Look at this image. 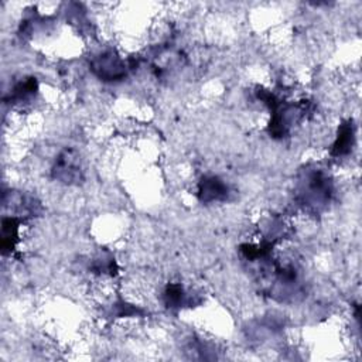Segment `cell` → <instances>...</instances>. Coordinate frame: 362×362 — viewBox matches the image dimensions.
Masks as SVG:
<instances>
[{
	"label": "cell",
	"mask_w": 362,
	"mask_h": 362,
	"mask_svg": "<svg viewBox=\"0 0 362 362\" xmlns=\"http://www.w3.org/2000/svg\"><path fill=\"white\" fill-rule=\"evenodd\" d=\"M92 69L105 81H117L126 75V64L113 49L100 52L92 61Z\"/></svg>",
	"instance_id": "cell-1"
},
{
	"label": "cell",
	"mask_w": 362,
	"mask_h": 362,
	"mask_svg": "<svg viewBox=\"0 0 362 362\" xmlns=\"http://www.w3.org/2000/svg\"><path fill=\"white\" fill-rule=\"evenodd\" d=\"M81 157L74 150H64L55 160L52 175L61 182L72 184L82 178Z\"/></svg>",
	"instance_id": "cell-2"
},
{
	"label": "cell",
	"mask_w": 362,
	"mask_h": 362,
	"mask_svg": "<svg viewBox=\"0 0 362 362\" xmlns=\"http://www.w3.org/2000/svg\"><path fill=\"white\" fill-rule=\"evenodd\" d=\"M226 195H228V187L218 177L204 178L202 182L199 184V198L205 202L219 201L226 198Z\"/></svg>",
	"instance_id": "cell-3"
}]
</instances>
